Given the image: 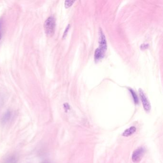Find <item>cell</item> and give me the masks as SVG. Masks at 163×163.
Returning <instances> with one entry per match:
<instances>
[{
	"label": "cell",
	"instance_id": "obj_1",
	"mask_svg": "<svg viewBox=\"0 0 163 163\" xmlns=\"http://www.w3.org/2000/svg\"><path fill=\"white\" fill-rule=\"evenodd\" d=\"M56 22L53 17H49L44 23V30L47 36L51 37L55 33Z\"/></svg>",
	"mask_w": 163,
	"mask_h": 163
},
{
	"label": "cell",
	"instance_id": "obj_2",
	"mask_svg": "<svg viewBox=\"0 0 163 163\" xmlns=\"http://www.w3.org/2000/svg\"><path fill=\"white\" fill-rule=\"evenodd\" d=\"M145 148L140 147L136 149L133 152L132 156V160L134 163H138L141 160L145 153Z\"/></svg>",
	"mask_w": 163,
	"mask_h": 163
},
{
	"label": "cell",
	"instance_id": "obj_3",
	"mask_svg": "<svg viewBox=\"0 0 163 163\" xmlns=\"http://www.w3.org/2000/svg\"><path fill=\"white\" fill-rule=\"evenodd\" d=\"M139 92L144 109L146 112H149L151 110L150 103L149 102L148 99L147 98V96L141 89H139Z\"/></svg>",
	"mask_w": 163,
	"mask_h": 163
},
{
	"label": "cell",
	"instance_id": "obj_4",
	"mask_svg": "<svg viewBox=\"0 0 163 163\" xmlns=\"http://www.w3.org/2000/svg\"><path fill=\"white\" fill-rule=\"evenodd\" d=\"M99 46L98 49L105 53L107 49V41L102 30L99 31Z\"/></svg>",
	"mask_w": 163,
	"mask_h": 163
},
{
	"label": "cell",
	"instance_id": "obj_5",
	"mask_svg": "<svg viewBox=\"0 0 163 163\" xmlns=\"http://www.w3.org/2000/svg\"><path fill=\"white\" fill-rule=\"evenodd\" d=\"M137 131V128L134 126H132L128 129H126L122 134V136L125 137H128L132 135Z\"/></svg>",
	"mask_w": 163,
	"mask_h": 163
},
{
	"label": "cell",
	"instance_id": "obj_6",
	"mask_svg": "<svg viewBox=\"0 0 163 163\" xmlns=\"http://www.w3.org/2000/svg\"><path fill=\"white\" fill-rule=\"evenodd\" d=\"M11 112L9 110H8L5 114L3 115V117L1 118V122L3 124H5L10 120L11 117Z\"/></svg>",
	"mask_w": 163,
	"mask_h": 163
},
{
	"label": "cell",
	"instance_id": "obj_7",
	"mask_svg": "<svg viewBox=\"0 0 163 163\" xmlns=\"http://www.w3.org/2000/svg\"><path fill=\"white\" fill-rule=\"evenodd\" d=\"M104 53L102 51H101V50H99L98 48L96 49L94 54L95 59L96 61H99L101 59H102L104 56Z\"/></svg>",
	"mask_w": 163,
	"mask_h": 163
},
{
	"label": "cell",
	"instance_id": "obj_8",
	"mask_svg": "<svg viewBox=\"0 0 163 163\" xmlns=\"http://www.w3.org/2000/svg\"><path fill=\"white\" fill-rule=\"evenodd\" d=\"M18 161L17 157L15 156H11L8 157L5 160L4 163H16Z\"/></svg>",
	"mask_w": 163,
	"mask_h": 163
},
{
	"label": "cell",
	"instance_id": "obj_9",
	"mask_svg": "<svg viewBox=\"0 0 163 163\" xmlns=\"http://www.w3.org/2000/svg\"><path fill=\"white\" fill-rule=\"evenodd\" d=\"M129 91H130V92H131L132 95L134 102L135 104H137L138 103V99L137 94L135 93V92L133 91V89H129Z\"/></svg>",
	"mask_w": 163,
	"mask_h": 163
},
{
	"label": "cell",
	"instance_id": "obj_10",
	"mask_svg": "<svg viewBox=\"0 0 163 163\" xmlns=\"http://www.w3.org/2000/svg\"><path fill=\"white\" fill-rule=\"evenodd\" d=\"M75 2L74 1H66L65 2V6L66 8L70 7L72 5L73 3Z\"/></svg>",
	"mask_w": 163,
	"mask_h": 163
},
{
	"label": "cell",
	"instance_id": "obj_11",
	"mask_svg": "<svg viewBox=\"0 0 163 163\" xmlns=\"http://www.w3.org/2000/svg\"><path fill=\"white\" fill-rule=\"evenodd\" d=\"M69 26H69V24L68 26L66 27V29L65 30V32H64V34H63V38H64V37L66 36V34L68 33V31H69Z\"/></svg>",
	"mask_w": 163,
	"mask_h": 163
},
{
	"label": "cell",
	"instance_id": "obj_12",
	"mask_svg": "<svg viewBox=\"0 0 163 163\" xmlns=\"http://www.w3.org/2000/svg\"><path fill=\"white\" fill-rule=\"evenodd\" d=\"M148 47V45L147 44H143L141 46V49L142 50L146 49Z\"/></svg>",
	"mask_w": 163,
	"mask_h": 163
},
{
	"label": "cell",
	"instance_id": "obj_13",
	"mask_svg": "<svg viewBox=\"0 0 163 163\" xmlns=\"http://www.w3.org/2000/svg\"><path fill=\"white\" fill-rule=\"evenodd\" d=\"M64 108H65V110H68L69 109V104L67 103H66L64 104Z\"/></svg>",
	"mask_w": 163,
	"mask_h": 163
},
{
	"label": "cell",
	"instance_id": "obj_14",
	"mask_svg": "<svg viewBox=\"0 0 163 163\" xmlns=\"http://www.w3.org/2000/svg\"><path fill=\"white\" fill-rule=\"evenodd\" d=\"M1 20L0 19V39L1 38Z\"/></svg>",
	"mask_w": 163,
	"mask_h": 163
}]
</instances>
